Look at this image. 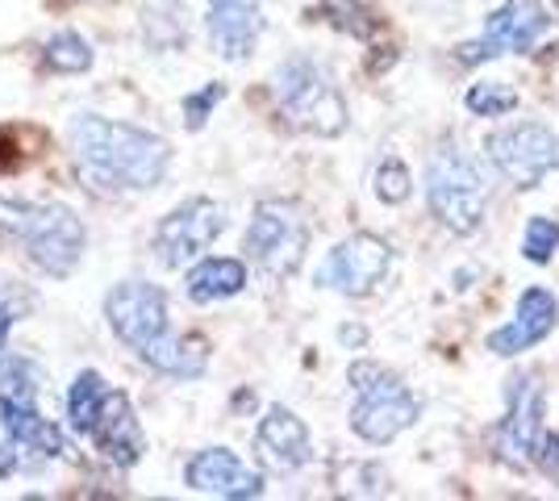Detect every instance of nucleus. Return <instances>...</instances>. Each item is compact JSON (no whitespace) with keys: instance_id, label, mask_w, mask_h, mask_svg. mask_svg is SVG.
Returning <instances> with one entry per match:
<instances>
[{"instance_id":"f257e3e1","label":"nucleus","mask_w":559,"mask_h":501,"mask_svg":"<svg viewBox=\"0 0 559 501\" xmlns=\"http://www.w3.org/2000/svg\"><path fill=\"white\" fill-rule=\"evenodd\" d=\"M68 146L80 180L100 196L155 189L171 167V146L159 134L100 114H75L68 121Z\"/></svg>"},{"instance_id":"f03ea898","label":"nucleus","mask_w":559,"mask_h":501,"mask_svg":"<svg viewBox=\"0 0 559 501\" xmlns=\"http://www.w3.org/2000/svg\"><path fill=\"white\" fill-rule=\"evenodd\" d=\"M0 239L25 247L34 267L47 276H71L84 260V222L59 201H22L0 196Z\"/></svg>"},{"instance_id":"7ed1b4c3","label":"nucleus","mask_w":559,"mask_h":501,"mask_svg":"<svg viewBox=\"0 0 559 501\" xmlns=\"http://www.w3.org/2000/svg\"><path fill=\"white\" fill-rule=\"evenodd\" d=\"M272 96L293 130L318 134V139H338L347 130V100L338 93V84L330 80L322 63H313L305 55H293L288 63H280L272 75Z\"/></svg>"},{"instance_id":"20e7f679","label":"nucleus","mask_w":559,"mask_h":501,"mask_svg":"<svg viewBox=\"0 0 559 501\" xmlns=\"http://www.w3.org/2000/svg\"><path fill=\"white\" fill-rule=\"evenodd\" d=\"M347 381L355 389V406H350V430L364 443H393L401 430H409L418 422V397L409 393V384L396 372H389L376 359H355L347 368Z\"/></svg>"},{"instance_id":"39448f33","label":"nucleus","mask_w":559,"mask_h":501,"mask_svg":"<svg viewBox=\"0 0 559 501\" xmlns=\"http://www.w3.org/2000/svg\"><path fill=\"white\" fill-rule=\"evenodd\" d=\"M242 251L251 255V263L267 281H288L309 251L305 210L297 201H259L251 222H247V235H242Z\"/></svg>"},{"instance_id":"423d86ee","label":"nucleus","mask_w":559,"mask_h":501,"mask_svg":"<svg viewBox=\"0 0 559 501\" xmlns=\"http://www.w3.org/2000/svg\"><path fill=\"white\" fill-rule=\"evenodd\" d=\"M426 201L430 214L443 222L451 235H476L485 222V176L464 151H439L426 167Z\"/></svg>"},{"instance_id":"0eeeda50","label":"nucleus","mask_w":559,"mask_h":501,"mask_svg":"<svg viewBox=\"0 0 559 501\" xmlns=\"http://www.w3.org/2000/svg\"><path fill=\"white\" fill-rule=\"evenodd\" d=\"M492 167L513 189H538L551 171H559V134L538 121H513L485 139Z\"/></svg>"},{"instance_id":"6e6552de","label":"nucleus","mask_w":559,"mask_h":501,"mask_svg":"<svg viewBox=\"0 0 559 501\" xmlns=\"http://www.w3.org/2000/svg\"><path fill=\"white\" fill-rule=\"evenodd\" d=\"M226 230V210L210 196H188L185 205H176L155 230V260L164 267H188V263L205 260L213 242Z\"/></svg>"},{"instance_id":"1a4fd4ad","label":"nucleus","mask_w":559,"mask_h":501,"mask_svg":"<svg viewBox=\"0 0 559 501\" xmlns=\"http://www.w3.org/2000/svg\"><path fill=\"white\" fill-rule=\"evenodd\" d=\"M547 25H551V13L538 0H506L485 22V34L464 43L455 50V59L464 68H476V63H489V59H501V55H522L547 34Z\"/></svg>"},{"instance_id":"9d476101","label":"nucleus","mask_w":559,"mask_h":501,"mask_svg":"<svg viewBox=\"0 0 559 501\" xmlns=\"http://www.w3.org/2000/svg\"><path fill=\"white\" fill-rule=\"evenodd\" d=\"M393 267V247L380 235H350L330 251L322 267H318V285L334 288L343 297H372L376 288L384 285Z\"/></svg>"},{"instance_id":"9b49d317","label":"nucleus","mask_w":559,"mask_h":501,"mask_svg":"<svg viewBox=\"0 0 559 501\" xmlns=\"http://www.w3.org/2000/svg\"><path fill=\"white\" fill-rule=\"evenodd\" d=\"M105 322H109V331H114L130 351H142L151 338H159L164 331H171L164 288L146 285V281H121V285L105 297Z\"/></svg>"},{"instance_id":"f8f14e48","label":"nucleus","mask_w":559,"mask_h":501,"mask_svg":"<svg viewBox=\"0 0 559 501\" xmlns=\"http://www.w3.org/2000/svg\"><path fill=\"white\" fill-rule=\"evenodd\" d=\"M543 430H547L543 427V384H538V377H513L510 414H506L501 427H497V455H501L510 468L531 464Z\"/></svg>"},{"instance_id":"ddd939ff","label":"nucleus","mask_w":559,"mask_h":501,"mask_svg":"<svg viewBox=\"0 0 559 501\" xmlns=\"http://www.w3.org/2000/svg\"><path fill=\"white\" fill-rule=\"evenodd\" d=\"M188 489L205 493V498H226V501H247L263 493V477L255 468H247L230 448H205L188 460L185 468Z\"/></svg>"},{"instance_id":"4468645a","label":"nucleus","mask_w":559,"mask_h":501,"mask_svg":"<svg viewBox=\"0 0 559 501\" xmlns=\"http://www.w3.org/2000/svg\"><path fill=\"white\" fill-rule=\"evenodd\" d=\"M255 452L272 473H297L313 460V443H309V430L293 409L272 406L259 418Z\"/></svg>"},{"instance_id":"2eb2a0df","label":"nucleus","mask_w":559,"mask_h":501,"mask_svg":"<svg viewBox=\"0 0 559 501\" xmlns=\"http://www.w3.org/2000/svg\"><path fill=\"white\" fill-rule=\"evenodd\" d=\"M559 322V301L556 293H547V288H526L522 297H518V313H513L510 326H501V331L489 334V351L492 356H518V351H531L535 343H543L547 334L556 331Z\"/></svg>"},{"instance_id":"dca6fc26","label":"nucleus","mask_w":559,"mask_h":501,"mask_svg":"<svg viewBox=\"0 0 559 501\" xmlns=\"http://www.w3.org/2000/svg\"><path fill=\"white\" fill-rule=\"evenodd\" d=\"M259 29H263L259 0H210V38L222 59L242 63L255 50Z\"/></svg>"},{"instance_id":"f3484780","label":"nucleus","mask_w":559,"mask_h":501,"mask_svg":"<svg viewBox=\"0 0 559 501\" xmlns=\"http://www.w3.org/2000/svg\"><path fill=\"white\" fill-rule=\"evenodd\" d=\"M96 448L100 455L117 464V468H134L146 452V434L139 427V414L130 406V397L126 393H109V402H105V414H100V422L93 430Z\"/></svg>"},{"instance_id":"a211bd4d","label":"nucleus","mask_w":559,"mask_h":501,"mask_svg":"<svg viewBox=\"0 0 559 501\" xmlns=\"http://www.w3.org/2000/svg\"><path fill=\"white\" fill-rule=\"evenodd\" d=\"M139 359L151 363L155 372H164V377L197 381V377H205V368H210V343H205L201 334L164 331L159 338H151V343L142 347Z\"/></svg>"},{"instance_id":"6ab92c4d","label":"nucleus","mask_w":559,"mask_h":501,"mask_svg":"<svg viewBox=\"0 0 559 501\" xmlns=\"http://www.w3.org/2000/svg\"><path fill=\"white\" fill-rule=\"evenodd\" d=\"M0 427L4 434L25 448V452L43 455V460H59L63 455V430L50 418H43L34 402H17V397H0Z\"/></svg>"},{"instance_id":"aec40b11","label":"nucleus","mask_w":559,"mask_h":501,"mask_svg":"<svg viewBox=\"0 0 559 501\" xmlns=\"http://www.w3.org/2000/svg\"><path fill=\"white\" fill-rule=\"evenodd\" d=\"M247 288V263L230 260V255H205L188 267L185 293L197 306H213V301H230Z\"/></svg>"},{"instance_id":"412c9836","label":"nucleus","mask_w":559,"mask_h":501,"mask_svg":"<svg viewBox=\"0 0 559 501\" xmlns=\"http://www.w3.org/2000/svg\"><path fill=\"white\" fill-rule=\"evenodd\" d=\"M105 402H109V384L100 381V372H80L68 389V427L75 434H93L100 414H105Z\"/></svg>"},{"instance_id":"4be33fe9","label":"nucleus","mask_w":559,"mask_h":501,"mask_svg":"<svg viewBox=\"0 0 559 501\" xmlns=\"http://www.w3.org/2000/svg\"><path fill=\"white\" fill-rule=\"evenodd\" d=\"M43 59H47L50 72L80 75V72H88V68H93V47H88V38H80L75 29H59L55 38H47Z\"/></svg>"},{"instance_id":"5701e85b","label":"nucleus","mask_w":559,"mask_h":501,"mask_svg":"<svg viewBox=\"0 0 559 501\" xmlns=\"http://www.w3.org/2000/svg\"><path fill=\"white\" fill-rule=\"evenodd\" d=\"M467 109L476 118H506L518 109V93H513L506 80H480L467 88Z\"/></svg>"},{"instance_id":"b1692460","label":"nucleus","mask_w":559,"mask_h":501,"mask_svg":"<svg viewBox=\"0 0 559 501\" xmlns=\"http://www.w3.org/2000/svg\"><path fill=\"white\" fill-rule=\"evenodd\" d=\"M372 184H376V196H380L384 205H405V201L414 196V176H409V167L401 164L396 155H384V159H380Z\"/></svg>"},{"instance_id":"393cba45","label":"nucleus","mask_w":559,"mask_h":501,"mask_svg":"<svg viewBox=\"0 0 559 501\" xmlns=\"http://www.w3.org/2000/svg\"><path fill=\"white\" fill-rule=\"evenodd\" d=\"M38 393V368L22 356H0V397H17V402H34Z\"/></svg>"},{"instance_id":"a878e982","label":"nucleus","mask_w":559,"mask_h":501,"mask_svg":"<svg viewBox=\"0 0 559 501\" xmlns=\"http://www.w3.org/2000/svg\"><path fill=\"white\" fill-rule=\"evenodd\" d=\"M559 247V226L551 217H531L526 222V235H522V255L531 263H547Z\"/></svg>"},{"instance_id":"bb28decb","label":"nucleus","mask_w":559,"mask_h":501,"mask_svg":"<svg viewBox=\"0 0 559 501\" xmlns=\"http://www.w3.org/2000/svg\"><path fill=\"white\" fill-rule=\"evenodd\" d=\"M222 96H226V88L222 84H205L201 93H188L185 96V118H188V130H201L205 121H210V114L222 105Z\"/></svg>"},{"instance_id":"cd10ccee","label":"nucleus","mask_w":559,"mask_h":501,"mask_svg":"<svg viewBox=\"0 0 559 501\" xmlns=\"http://www.w3.org/2000/svg\"><path fill=\"white\" fill-rule=\"evenodd\" d=\"M535 464L543 468V477L559 480V434H556V430H543V434H538Z\"/></svg>"},{"instance_id":"c85d7f7f","label":"nucleus","mask_w":559,"mask_h":501,"mask_svg":"<svg viewBox=\"0 0 559 501\" xmlns=\"http://www.w3.org/2000/svg\"><path fill=\"white\" fill-rule=\"evenodd\" d=\"M13 322H17V310H13V306H0V356H4V347H9Z\"/></svg>"},{"instance_id":"c756f323","label":"nucleus","mask_w":559,"mask_h":501,"mask_svg":"<svg viewBox=\"0 0 559 501\" xmlns=\"http://www.w3.org/2000/svg\"><path fill=\"white\" fill-rule=\"evenodd\" d=\"M338 338H343V343H364V331H359V326H343Z\"/></svg>"},{"instance_id":"7c9ffc66","label":"nucleus","mask_w":559,"mask_h":501,"mask_svg":"<svg viewBox=\"0 0 559 501\" xmlns=\"http://www.w3.org/2000/svg\"><path fill=\"white\" fill-rule=\"evenodd\" d=\"M13 468H17V460H13V455L0 448V473H13Z\"/></svg>"}]
</instances>
